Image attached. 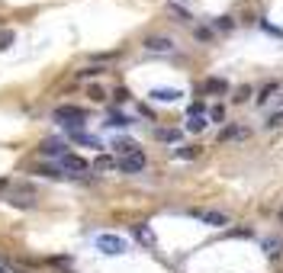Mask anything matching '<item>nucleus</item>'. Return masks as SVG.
Masks as SVG:
<instances>
[{
	"mask_svg": "<svg viewBox=\"0 0 283 273\" xmlns=\"http://www.w3.org/2000/svg\"><path fill=\"white\" fill-rule=\"evenodd\" d=\"M97 251L116 257V254H126V241L119 235H97Z\"/></svg>",
	"mask_w": 283,
	"mask_h": 273,
	"instance_id": "obj_1",
	"label": "nucleus"
},
{
	"mask_svg": "<svg viewBox=\"0 0 283 273\" xmlns=\"http://www.w3.org/2000/svg\"><path fill=\"white\" fill-rule=\"evenodd\" d=\"M55 119L58 122H68V126H74V129H81L84 119H87V113L81 106H58L55 110Z\"/></svg>",
	"mask_w": 283,
	"mask_h": 273,
	"instance_id": "obj_2",
	"label": "nucleus"
},
{
	"mask_svg": "<svg viewBox=\"0 0 283 273\" xmlns=\"http://www.w3.org/2000/svg\"><path fill=\"white\" fill-rule=\"evenodd\" d=\"M61 167H65L71 177H84V174L90 171V164H87L84 157H77V154H61Z\"/></svg>",
	"mask_w": 283,
	"mask_h": 273,
	"instance_id": "obj_3",
	"label": "nucleus"
},
{
	"mask_svg": "<svg viewBox=\"0 0 283 273\" xmlns=\"http://www.w3.org/2000/svg\"><path fill=\"white\" fill-rule=\"evenodd\" d=\"M116 167L122 174H138L142 167H145V154L142 151H132V154H122L119 161H116Z\"/></svg>",
	"mask_w": 283,
	"mask_h": 273,
	"instance_id": "obj_4",
	"label": "nucleus"
},
{
	"mask_svg": "<svg viewBox=\"0 0 283 273\" xmlns=\"http://www.w3.org/2000/svg\"><path fill=\"white\" fill-rule=\"evenodd\" d=\"M203 225H212V228H225L228 225V215L225 212H216V209H203V212H193Z\"/></svg>",
	"mask_w": 283,
	"mask_h": 273,
	"instance_id": "obj_5",
	"label": "nucleus"
},
{
	"mask_svg": "<svg viewBox=\"0 0 283 273\" xmlns=\"http://www.w3.org/2000/svg\"><path fill=\"white\" fill-rule=\"evenodd\" d=\"M145 48H148V51H171L174 42L167 39V36H148V39H145Z\"/></svg>",
	"mask_w": 283,
	"mask_h": 273,
	"instance_id": "obj_6",
	"label": "nucleus"
},
{
	"mask_svg": "<svg viewBox=\"0 0 283 273\" xmlns=\"http://www.w3.org/2000/svg\"><path fill=\"white\" fill-rule=\"evenodd\" d=\"M180 90H171V87H155L152 90V100H158V103H174V100H180Z\"/></svg>",
	"mask_w": 283,
	"mask_h": 273,
	"instance_id": "obj_7",
	"label": "nucleus"
},
{
	"mask_svg": "<svg viewBox=\"0 0 283 273\" xmlns=\"http://www.w3.org/2000/svg\"><path fill=\"white\" fill-rule=\"evenodd\" d=\"M248 135H251L248 129H242V126H228V129L219 132V142H232V138H248Z\"/></svg>",
	"mask_w": 283,
	"mask_h": 273,
	"instance_id": "obj_8",
	"label": "nucleus"
},
{
	"mask_svg": "<svg viewBox=\"0 0 283 273\" xmlns=\"http://www.w3.org/2000/svg\"><path fill=\"white\" fill-rule=\"evenodd\" d=\"M135 238L145 244V248H155V235H152V228H148V225H135Z\"/></svg>",
	"mask_w": 283,
	"mask_h": 273,
	"instance_id": "obj_9",
	"label": "nucleus"
},
{
	"mask_svg": "<svg viewBox=\"0 0 283 273\" xmlns=\"http://www.w3.org/2000/svg\"><path fill=\"white\" fill-rule=\"evenodd\" d=\"M113 167H116V161H113L110 154H97V161H93V171L106 174V171H113Z\"/></svg>",
	"mask_w": 283,
	"mask_h": 273,
	"instance_id": "obj_10",
	"label": "nucleus"
},
{
	"mask_svg": "<svg viewBox=\"0 0 283 273\" xmlns=\"http://www.w3.org/2000/svg\"><path fill=\"white\" fill-rule=\"evenodd\" d=\"M113 148H116L119 154H132V151H138V145L132 142V138H116V145H113Z\"/></svg>",
	"mask_w": 283,
	"mask_h": 273,
	"instance_id": "obj_11",
	"label": "nucleus"
},
{
	"mask_svg": "<svg viewBox=\"0 0 283 273\" xmlns=\"http://www.w3.org/2000/svg\"><path fill=\"white\" fill-rule=\"evenodd\" d=\"M71 138H74V142H81V145H90V148H100V142H97V138H93V135H84V132H81V129H74V132H71Z\"/></svg>",
	"mask_w": 283,
	"mask_h": 273,
	"instance_id": "obj_12",
	"label": "nucleus"
},
{
	"mask_svg": "<svg viewBox=\"0 0 283 273\" xmlns=\"http://www.w3.org/2000/svg\"><path fill=\"white\" fill-rule=\"evenodd\" d=\"M42 154H49V157H61V154H65V148H61V142H45V145H42Z\"/></svg>",
	"mask_w": 283,
	"mask_h": 273,
	"instance_id": "obj_13",
	"label": "nucleus"
},
{
	"mask_svg": "<svg viewBox=\"0 0 283 273\" xmlns=\"http://www.w3.org/2000/svg\"><path fill=\"white\" fill-rule=\"evenodd\" d=\"M155 138H161V142H177V138H180V132H177V129H158Z\"/></svg>",
	"mask_w": 283,
	"mask_h": 273,
	"instance_id": "obj_14",
	"label": "nucleus"
},
{
	"mask_svg": "<svg viewBox=\"0 0 283 273\" xmlns=\"http://www.w3.org/2000/svg\"><path fill=\"white\" fill-rule=\"evenodd\" d=\"M206 93H225V81H219V77H209V81H206Z\"/></svg>",
	"mask_w": 283,
	"mask_h": 273,
	"instance_id": "obj_15",
	"label": "nucleus"
},
{
	"mask_svg": "<svg viewBox=\"0 0 283 273\" xmlns=\"http://www.w3.org/2000/svg\"><path fill=\"white\" fill-rule=\"evenodd\" d=\"M187 129H190V132H203V129H206V119H203V116H190Z\"/></svg>",
	"mask_w": 283,
	"mask_h": 273,
	"instance_id": "obj_16",
	"label": "nucleus"
},
{
	"mask_svg": "<svg viewBox=\"0 0 283 273\" xmlns=\"http://www.w3.org/2000/svg\"><path fill=\"white\" fill-rule=\"evenodd\" d=\"M273 90H277V84H267V87H264V90L258 93V103H267V100H270V93H273Z\"/></svg>",
	"mask_w": 283,
	"mask_h": 273,
	"instance_id": "obj_17",
	"label": "nucleus"
},
{
	"mask_svg": "<svg viewBox=\"0 0 283 273\" xmlns=\"http://www.w3.org/2000/svg\"><path fill=\"white\" fill-rule=\"evenodd\" d=\"M10 42H13V32H10V29H4V32H0V51L10 48Z\"/></svg>",
	"mask_w": 283,
	"mask_h": 273,
	"instance_id": "obj_18",
	"label": "nucleus"
},
{
	"mask_svg": "<svg viewBox=\"0 0 283 273\" xmlns=\"http://www.w3.org/2000/svg\"><path fill=\"white\" fill-rule=\"evenodd\" d=\"M97 74H103V68H84L77 77H81V81H87V77H97Z\"/></svg>",
	"mask_w": 283,
	"mask_h": 273,
	"instance_id": "obj_19",
	"label": "nucleus"
},
{
	"mask_svg": "<svg viewBox=\"0 0 283 273\" xmlns=\"http://www.w3.org/2000/svg\"><path fill=\"white\" fill-rule=\"evenodd\" d=\"M222 116H225L222 106H212V110H209V119H212V122H222Z\"/></svg>",
	"mask_w": 283,
	"mask_h": 273,
	"instance_id": "obj_20",
	"label": "nucleus"
},
{
	"mask_svg": "<svg viewBox=\"0 0 283 273\" xmlns=\"http://www.w3.org/2000/svg\"><path fill=\"white\" fill-rule=\"evenodd\" d=\"M264 244H267V254H270V257H277V254H280V244L273 241V238H267V241H264Z\"/></svg>",
	"mask_w": 283,
	"mask_h": 273,
	"instance_id": "obj_21",
	"label": "nucleus"
},
{
	"mask_svg": "<svg viewBox=\"0 0 283 273\" xmlns=\"http://www.w3.org/2000/svg\"><path fill=\"white\" fill-rule=\"evenodd\" d=\"M177 157H197V148H177Z\"/></svg>",
	"mask_w": 283,
	"mask_h": 273,
	"instance_id": "obj_22",
	"label": "nucleus"
},
{
	"mask_svg": "<svg viewBox=\"0 0 283 273\" xmlns=\"http://www.w3.org/2000/svg\"><path fill=\"white\" fill-rule=\"evenodd\" d=\"M90 100H97V103H100V100H106V93L100 90V87H90Z\"/></svg>",
	"mask_w": 283,
	"mask_h": 273,
	"instance_id": "obj_23",
	"label": "nucleus"
},
{
	"mask_svg": "<svg viewBox=\"0 0 283 273\" xmlns=\"http://www.w3.org/2000/svg\"><path fill=\"white\" fill-rule=\"evenodd\" d=\"M248 93H251L248 87H238V93H235V103H245V100H248Z\"/></svg>",
	"mask_w": 283,
	"mask_h": 273,
	"instance_id": "obj_24",
	"label": "nucleus"
},
{
	"mask_svg": "<svg viewBox=\"0 0 283 273\" xmlns=\"http://www.w3.org/2000/svg\"><path fill=\"white\" fill-rule=\"evenodd\" d=\"M110 126H129L126 116H110Z\"/></svg>",
	"mask_w": 283,
	"mask_h": 273,
	"instance_id": "obj_25",
	"label": "nucleus"
},
{
	"mask_svg": "<svg viewBox=\"0 0 283 273\" xmlns=\"http://www.w3.org/2000/svg\"><path fill=\"white\" fill-rule=\"evenodd\" d=\"M0 273H13V270H10V267H4V263H0Z\"/></svg>",
	"mask_w": 283,
	"mask_h": 273,
	"instance_id": "obj_26",
	"label": "nucleus"
},
{
	"mask_svg": "<svg viewBox=\"0 0 283 273\" xmlns=\"http://www.w3.org/2000/svg\"><path fill=\"white\" fill-rule=\"evenodd\" d=\"M0 187H4V180H0Z\"/></svg>",
	"mask_w": 283,
	"mask_h": 273,
	"instance_id": "obj_27",
	"label": "nucleus"
}]
</instances>
